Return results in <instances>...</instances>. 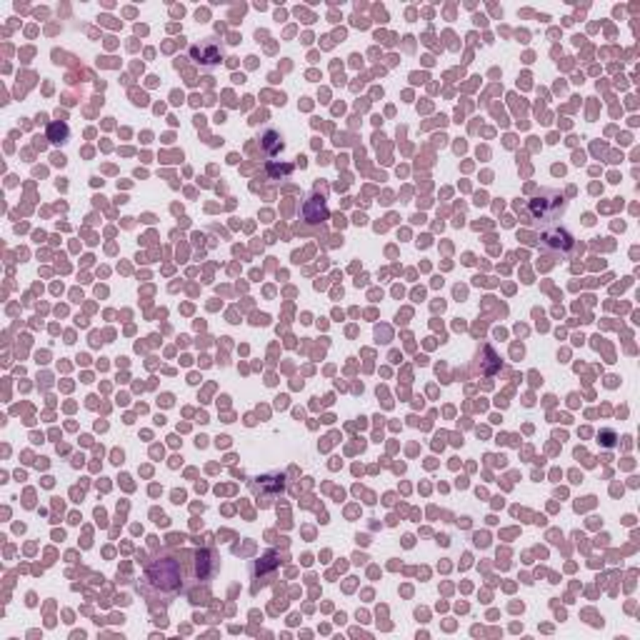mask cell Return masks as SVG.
Instances as JSON below:
<instances>
[{
    "mask_svg": "<svg viewBox=\"0 0 640 640\" xmlns=\"http://www.w3.org/2000/svg\"><path fill=\"white\" fill-rule=\"evenodd\" d=\"M68 138V125L66 123H50L48 128V141L50 143H63Z\"/></svg>",
    "mask_w": 640,
    "mask_h": 640,
    "instance_id": "cell-8",
    "label": "cell"
},
{
    "mask_svg": "<svg viewBox=\"0 0 640 640\" xmlns=\"http://www.w3.org/2000/svg\"><path fill=\"white\" fill-rule=\"evenodd\" d=\"M261 146H263V150H266L268 155H275V153L283 150V138L278 136L275 131H266L261 136Z\"/></svg>",
    "mask_w": 640,
    "mask_h": 640,
    "instance_id": "cell-7",
    "label": "cell"
},
{
    "mask_svg": "<svg viewBox=\"0 0 640 640\" xmlns=\"http://www.w3.org/2000/svg\"><path fill=\"white\" fill-rule=\"evenodd\" d=\"M565 213V198L560 190H540L526 206V215L531 223H553Z\"/></svg>",
    "mask_w": 640,
    "mask_h": 640,
    "instance_id": "cell-2",
    "label": "cell"
},
{
    "mask_svg": "<svg viewBox=\"0 0 640 640\" xmlns=\"http://www.w3.org/2000/svg\"><path fill=\"white\" fill-rule=\"evenodd\" d=\"M328 203H326V198H320V196H313V198H308L305 201V206H303V218L308 223H323V220H328Z\"/></svg>",
    "mask_w": 640,
    "mask_h": 640,
    "instance_id": "cell-5",
    "label": "cell"
},
{
    "mask_svg": "<svg viewBox=\"0 0 640 640\" xmlns=\"http://www.w3.org/2000/svg\"><path fill=\"white\" fill-rule=\"evenodd\" d=\"M148 583L160 593H178L183 588V563L173 555H160L148 565Z\"/></svg>",
    "mask_w": 640,
    "mask_h": 640,
    "instance_id": "cell-1",
    "label": "cell"
},
{
    "mask_svg": "<svg viewBox=\"0 0 640 640\" xmlns=\"http://www.w3.org/2000/svg\"><path fill=\"white\" fill-rule=\"evenodd\" d=\"M196 573L201 581H208L211 578V573L215 570V558H213L211 550H198L196 553Z\"/></svg>",
    "mask_w": 640,
    "mask_h": 640,
    "instance_id": "cell-6",
    "label": "cell"
},
{
    "mask_svg": "<svg viewBox=\"0 0 640 640\" xmlns=\"http://www.w3.org/2000/svg\"><path fill=\"white\" fill-rule=\"evenodd\" d=\"M538 243H540V248L553 250V253H568V250L575 245V240H573V235H570L568 230L553 228V230H545Z\"/></svg>",
    "mask_w": 640,
    "mask_h": 640,
    "instance_id": "cell-4",
    "label": "cell"
},
{
    "mask_svg": "<svg viewBox=\"0 0 640 640\" xmlns=\"http://www.w3.org/2000/svg\"><path fill=\"white\" fill-rule=\"evenodd\" d=\"M190 58L203 68H215L223 60V48L215 38H206L190 48Z\"/></svg>",
    "mask_w": 640,
    "mask_h": 640,
    "instance_id": "cell-3",
    "label": "cell"
}]
</instances>
